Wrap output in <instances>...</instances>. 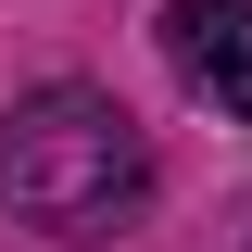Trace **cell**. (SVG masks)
Returning <instances> with one entry per match:
<instances>
[{
  "mask_svg": "<svg viewBox=\"0 0 252 252\" xmlns=\"http://www.w3.org/2000/svg\"><path fill=\"white\" fill-rule=\"evenodd\" d=\"M139 189H152V152H139V126H126L114 89H26L13 126H0V202L51 240H101V227L139 215Z\"/></svg>",
  "mask_w": 252,
  "mask_h": 252,
  "instance_id": "obj_1",
  "label": "cell"
},
{
  "mask_svg": "<svg viewBox=\"0 0 252 252\" xmlns=\"http://www.w3.org/2000/svg\"><path fill=\"white\" fill-rule=\"evenodd\" d=\"M164 63H177L189 101L252 114V0H177L164 13Z\"/></svg>",
  "mask_w": 252,
  "mask_h": 252,
  "instance_id": "obj_2",
  "label": "cell"
}]
</instances>
